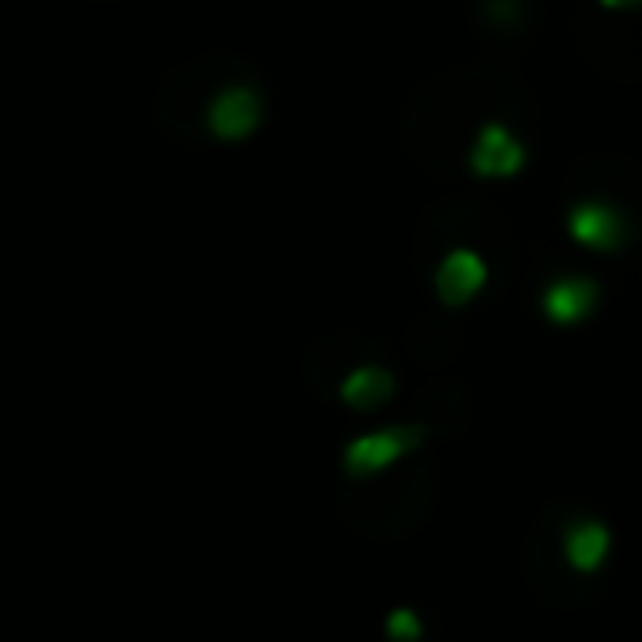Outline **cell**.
Returning a JSON list of instances; mask_svg holds the SVG:
<instances>
[{
    "label": "cell",
    "mask_w": 642,
    "mask_h": 642,
    "mask_svg": "<svg viewBox=\"0 0 642 642\" xmlns=\"http://www.w3.org/2000/svg\"><path fill=\"white\" fill-rule=\"evenodd\" d=\"M526 166V143L503 121H485L470 143V170L481 177H515Z\"/></svg>",
    "instance_id": "obj_1"
},
{
    "label": "cell",
    "mask_w": 642,
    "mask_h": 642,
    "mask_svg": "<svg viewBox=\"0 0 642 642\" xmlns=\"http://www.w3.org/2000/svg\"><path fill=\"white\" fill-rule=\"evenodd\" d=\"M567 229L586 249L612 252L628 241V215L617 204H609V199H583L567 215Z\"/></svg>",
    "instance_id": "obj_2"
},
{
    "label": "cell",
    "mask_w": 642,
    "mask_h": 642,
    "mask_svg": "<svg viewBox=\"0 0 642 642\" xmlns=\"http://www.w3.org/2000/svg\"><path fill=\"white\" fill-rule=\"evenodd\" d=\"M485 279H489V263H485V255L466 249V244H458V249H451L444 260H439L436 293L447 301V305H466V301L485 286Z\"/></svg>",
    "instance_id": "obj_3"
},
{
    "label": "cell",
    "mask_w": 642,
    "mask_h": 642,
    "mask_svg": "<svg viewBox=\"0 0 642 642\" xmlns=\"http://www.w3.org/2000/svg\"><path fill=\"white\" fill-rule=\"evenodd\" d=\"M421 439L417 428H402V433H376V436H364L357 439V444L346 451V470L353 477H372L380 470H388L399 455H406L410 447H414Z\"/></svg>",
    "instance_id": "obj_4"
},
{
    "label": "cell",
    "mask_w": 642,
    "mask_h": 642,
    "mask_svg": "<svg viewBox=\"0 0 642 642\" xmlns=\"http://www.w3.org/2000/svg\"><path fill=\"white\" fill-rule=\"evenodd\" d=\"M598 301V282L586 279V274H567V279H556L553 286L545 290V312L556 319V324H575Z\"/></svg>",
    "instance_id": "obj_5"
},
{
    "label": "cell",
    "mask_w": 642,
    "mask_h": 642,
    "mask_svg": "<svg viewBox=\"0 0 642 642\" xmlns=\"http://www.w3.org/2000/svg\"><path fill=\"white\" fill-rule=\"evenodd\" d=\"M255 121H260V98L249 87L226 90L215 102V128L222 135H244Z\"/></svg>",
    "instance_id": "obj_6"
},
{
    "label": "cell",
    "mask_w": 642,
    "mask_h": 642,
    "mask_svg": "<svg viewBox=\"0 0 642 642\" xmlns=\"http://www.w3.org/2000/svg\"><path fill=\"white\" fill-rule=\"evenodd\" d=\"M394 380L388 369H380V364H361V369H353L350 376L342 380V399L350 402V406H380L383 399L391 394Z\"/></svg>",
    "instance_id": "obj_7"
},
{
    "label": "cell",
    "mask_w": 642,
    "mask_h": 642,
    "mask_svg": "<svg viewBox=\"0 0 642 642\" xmlns=\"http://www.w3.org/2000/svg\"><path fill=\"white\" fill-rule=\"evenodd\" d=\"M605 8H631V4H642V0H601Z\"/></svg>",
    "instance_id": "obj_8"
}]
</instances>
